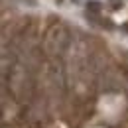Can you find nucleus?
Masks as SVG:
<instances>
[{
  "instance_id": "1",
  "label": "nucleus",
  "mask_w": 128,
  "mask_h": 128,
  "mask_svg": "<svg viewBox=\"0 0 128 128\" xmlns=\"http://www.w3.org/2000/svg\"><path fill=\"white\" fill-rule=\"evenodd\" d=\"M73 2H79V0H73Z\"/></svg>"
}]
</instances>
